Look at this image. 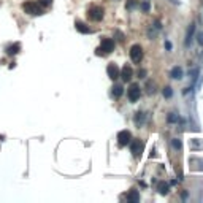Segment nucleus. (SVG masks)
<instances>
[{
	"mask_svg": "<svg viewBox=\"0 0 203 203\" xmlns=\"http://www.w3.org/2000/svg\"><path fill=\"white\" fill-rule=\"evenodd\" d=\"M157 191H159V194H162V195H167L168 194V191H170V187H168V184L165 181H160L157 184Z\"/></svg>",
	"mask_w": 203,
	"mask_h": 203,
	"instance_id": "nucleus-11",
	"label": "nucleus"
},
{
	"mask_svg": "<svg viewBox=\"0 0 203 203\" xmlns=\"http://www.w3.org/2000/svg\"><path fill=\"white\" fill-rule=\"evenodd\" d=\"M130 143V132L128 130H121L117 133V144L119 146H127Z\"/></svg>",
	"mask_w": 203,
	"mask_h": 203,
	"instance_id": "nucleus-6",
	"label": "nucleus"
},
{
	"mask_svg": "<svg viewBox=\"0 0 203 203\" xmlns=\"http://www.w3.org/2000/svg\"><path fill=\"white\" fill-rule=\"evenodd\" d=\"M22 8H24V11L27 13V14H41L43 13V8L38 5V3H32V2H26L24 5H22Z\"/></svg>",
	"mask_w": 203,
	"mask_h": 203,
	"instance_id": "nucleus-1",
	"label": "nucleus"
},
{
	"mask_svg": "<svg viewBox=\"0 0 203 203\" xmlns=\"http://www.w3.org/2000/svg\"><path fill=\"white\" fill-rule=\"evenodd\" d=\"M178 119L179 117L175 113H170V116H168V122H178Z\"/></svg>",
	"mask_w": 203,
	"mask_h": 203,
	"instance_id": "nucleus-20",
	"label": "nucleus"
},
{
	"mask_svg": "<svg viewBox=\"0 0 203 203\" xmlns=\"http://www.w3.org/2000/svg\"><path fill=\"white\" fill-rule=\"evenodd\" d=\"M130 151L133 152V155H140L141 154V143L138 140L130 141Z\"/></svg>",
	"mask_w": 203,
	"mask_h": 203,
	"instance_id": "nucleus-9",
	"label": "nucleus"
},
{
	"mask_svg": "<svg viewBox=\"0 0 203 203\" xmlns=\"http://www.w3.org/2000/svg\"><path fill=\"white\" fill-rule=\"evenodd\" d=\"M165 48L170 51V49H171V43H170V41H165Z\"/></svg>",
	"mask_w": 203,
	"mask_h": 203,
	"instance_id": "nucleus-25",
	"label": "nucleus"
},
{
	"mask_svg": "<svg viewBox=\"0 0 203 203\" xmlns=\"http://www.w3.org/2000/svg\"><path fill=\"white\" fill-rule=\"evenodd\" d=\"M127 200H128V202H138V200H140V197H138L137 191H132L130 194L127 195Z\"/></svg>",
	"mask_w": 203,
	"mask_h": 203,
	"instance_id": "nucleus-16",
	"label": "nucleus"
},
{
	"mask_svg": "<svg viewBox=\"0 0 203 203\" xmlns=\"http://www.w3.org/2000/svg\"><path fill=\"white\" fill-rule=\"evenodd\" d=\"M49 3H51V0H40L38 5H49Z\"/></svg>",
	"mask_w": 203,
	"mask_h": 203,
	"instance_id": "nucleus-22",
	"label": "nucleus"
},
{
	"mask_svg": "<svg viewBox=\"0 0 203 203\" xmlns=\"http://www.w3.org/2000/svg\"><path fill=\"white\" fill-rule=\"evenodd\" d=\"M122 92H124V87L119 86V84L113 87V95L114 97H121V95H122Z\"/></svg>",
	"mask_w": 203,
	"mask_h": 203,
	"instance_id": "nucleus-15",
	"label": "nucleus"
},
{
	"mask_svg": "<svg viewBox=\"0 0 203 203\" xmlns=\"http://www.w3.org/2000/svg\"><path fill=\"white\" fill-rule=\"evenodd\" d=\"M130 59L133 64H140L141 59H143V49H141L140 45H133L130 48Z\"/></svg>",
	"mask_w": 203,
	"mask_h": 203,
	"instance_id": "nucleus-3",
	"label": "nucleus"
},
{
	"mask_svg": "<svg viewBox=\"0 0 203 203\" xmlns=\"http://www.w3.org/2000/svg\"><path fill=\"white\" fill-rule=\"evenodd\" d=\"M87 16H89V19H92V21H100V19L103 18V10H102L100 6H92V8L89 10V13H87Z\"/></svg>",
	"mask_w": 203,
	"mask_h": 203,
	"instance_id": "nucleus-5",
	"label": "nucleus"
},
{
	"mask_svg": "<svg viewBox=\"0 0 203 203\" xmlns=\"http://www.w3.org/2000/svg\"><path fill=\"white\" fill-rule=\"evenodd\" d=\"M171 144H173L175 149H181V146H182V144H181V140H178V138H175V140L171 141Z\"/></svg>",
	"mask_w": 203,
	"mask_h": 203,
	"instance_id": "nucleus-19",
	"label": "nucleus"
},
{
	"mask_svg": "<svg viewBox=\"0 0 203 203\" xmlns=\"http://www.w3.org/2000/svg\"><path fill=\"white\" fill-rule=\"evenodd\" d=\"M144 75H146V70H140V72H138V76L140 78H144Z\"/></svg>",
	"mask_w": 203,
	"mask_h": 203,
	"instance_id": "nucleus-23",
	"label": "nucleus"
},
{
	"mask_svg": "<svg viewBox=\"0 0 203 203\" xmlns=\"http://www.w3.org/2000/svg\"><path fill=\"white\" fill-rule=\"evenodd\" d=\"M143 121H144V114L138 111V113L135 114V124H137V126H140V124H143Z\"/></svg>",
	"mask_w": 203,
	"mask_h": 203,
	"instance_id": "nucleus-17",
	"label": "nucleus"
},
{
	"mask_svg": "<svg viewBox=\"0 0 203 203\" xmlns=\"http://www.w3.org/2000/svg\"><path fill=\"white\" fill-rule=\"evenodd\" d=\"M170 76L173 78V79H181V78H182V68H181V67H173V68H171Z\"/></svg>",
	"mask_w": 203,
	"mask_h": 203,
	"instance_id": "nucleus-12",
	"label": "nucleus"
},
{
	"mask_svg": "<svg viewBox=\"0 0 203 203\" xmlns=\"http://www.w3.org/2000/svg\"><path fill=\"white\" fill-rule=\"evenodd\" d=\"M119 67L116 65V64H108V67H106V73H108V76L111 78V79H117L119 78Z\"/></svg>",
	"mask_w": 203,
	"mask_h": 203,
	"instance_id": "nucleus-7",
	"label": "nucleus"
},
{
	"mask_svg": "<svg viewBox=\"0 0 203 203\" xmlns=\"http://www.w3.org/2000/svg\"><path fill=\"white\" fill-rule=\"evenodd\" d=\"M75 26H76V30H78V32H81V33H90V29H89L86 24H83V22L78 21Z\"/></svg>",
	"mask_w": 203,
	"mask_h": 203,
	"instance_id": "nucleus-14",
	"label": "nucleus"
},
{
	"mask_svg": "<svg viewBox=\"0 0 203 203\" xmlns=\"http://www.w3.org/2000/svg\"><path fill=\"white\" fill-rule=\"evenodd\" d=\"M19 51H21V45H19V43H14V45L8 46V49H6V52H8L10 56H14V54H18Z\"/></svg>",
	"mask_w": 203,
	"mask_h": 203,
	"instance_id": "nucleus-13",
	"label": "nucleus"
},
{
	"mask_svg": "<svg viewBox=\"0 0 203 203\" xmlns=\"http://www.w3.org/2000/svg\"><path fill=\"white\" fill-rule=\"evenodd\" d=\"M198 45H203V33L198 35Z\"/></svg>",
	"mask_w": 203,
	"mask_h": 203,
	"instance_id": "nucleus-24",
	"label": "nucleus"
},
{
	"mask_svg": "<svg viewBox=\"0 0 203 203\" xmlns=\"http://www.w3.org/2000/svg\"><path fill=\"white\" fill-rule=\"evenodd\" d=\"M132 75H133V72H132V68H130L128 65H124V67H122V70L119 72V76L122 78V79L126 81V83L132 79Z\"/></svg>",
	"mask_w": 203,
	"mask_h": 203,
	"instance_id": "nucleus-8",
	"label": "nucleus"
},
{
	"mask_svg": "<svg viewBox=\"0 0 203 203\" xmlns=\"http://www.w3.org/2000/svg\"><path fill=\"white\" fill-rule=\"evenodd\" d=\"M171 95H173V90H171V87H165V89H164V97H167V99H170V97Z\"/></svg>",
	"mask_w": 203,
	"mask_h": 203,
	"instance_id": "nucleus-18",
	"label": "nucleus"
},
{
	"mask_svg": "<svg viewBox=\"0 0 203 203\" xmlns=\"http://www.w3.org/2000/svg\"><path fill=\"white\" fill-rule=\"evenodd\" d=\"M140 95H141V90H140V86H138V84H132V86L127 89V97L132 103H135V102L140 99Z\"/></svg>",
	"mask_w": 203,
	"mask_h": 203,
	"instance_id": "nucleus-4",
	"label": "nucleus"
},
{
	"mask_svg": "<svg viewBox=\"0 0 203 203\" xmlns=\"http://www.w3.org/2000/svg\"><path fill=\"white\" fill-rule=\"evenodd\" d=\"M114 48V41L113 40H110V38H102V45H100V48L97 49V54H108V52H111Z\"/></svg>",
	"mask_w": 203,
	"mask_h": 203,
	"instance_id": "nucleus-2",
	"label": "nucleus"
},
{
	"mask_svg": "<svg viewBox=\"0 0 203 203\" xmlns=\"http://www.w3.org/2000/svg\"><path fill=\"white\" fill-rule=\"evenodd\" d=\"M194 33H195V24L192 22L191 27L187 29V35H186V41H184V45H186V46H189V45H191L192 38H194Z\"/></svg>",
	"mask_w": 203,
	"mask_h": 203,
	"instance_id": "nucleus-10",
	"label": "nucleus"
},
{
	"mask_svg": "<svg viewBox=\"0 0 203 203\" xmlns=\"http://www.w3.org/2000/svg\"><path fill=\"white\" fill-rule=\"evenodd\" d=\"M141 8H143V11H149V2H148V0H144V3L141 5Z\"/></svg>",
	"mask_w": 203,
	"mask_h": 203,
	"instance_id": "nucleus-21",
	"label": "nucleus"
}]
</instances>
